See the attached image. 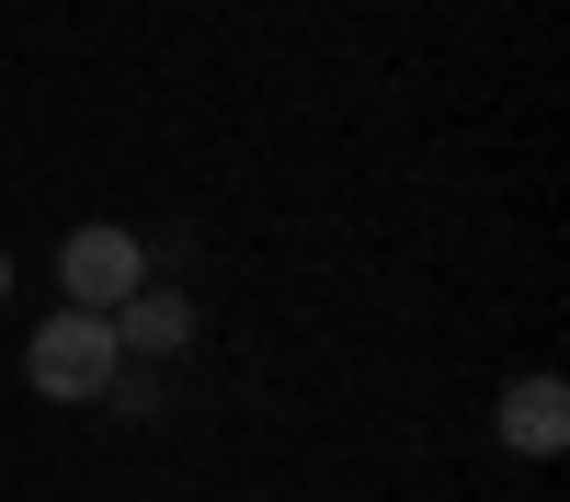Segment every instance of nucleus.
<instances>
[{"label":"nucleus","instance_id":"obj_1","mask_svg":"<svg viewBox=\"0 0 570 502\" xmlns=\"http://www.w3.org/2000/svg\"><path fill=\"white\" fill-rule=\"evenodd\" d=\"M23 377H35V400H115V377H126L115 319L104 308H46V332L23 343Z\"/></svg>","mask_w":570,"mask_h":502},{"label":"nucleus","instance_id":"obj_2","mask_svg":"<svg viewBox=\"0 0 570 502\" xmlns=\"http://www.w3.org/2000/svg\"><path fill=\"white\" fill-rule=\"evenodd\" d=\"M58 286H69V308H126L137 286H149V252H137V228H115V217H91V228H69L58 240Z\"/></svg>","mask_w":570,"mask_h":502},{"label":"nucleus","instance_id":"obj_3","mask_svg":"<svg viewBox=\"0 0 570 502\" xmlns=\"http://www.w3.org/2000/svg\"><path fill=\"white\" fill-rule=\"evenodd\" d=\"M491 434H502V456H559L570 445V388L559 377H513L502 411H491Z\"/></svg>","mask_w":570,"mask_h":502},{"label":"nucleus","instance_id":"obj_4","mask_svg":"<svg viewBox=\"0 0 570 502\" xmlns=\"http://www.w3.org/2000/svg\"><path fill=\"white\" fill-rule=\"evenodd\" d=\"M115 343H126V354H183V343H195V297L149 274V286L115 308Z\"/></svg>","mask_w":570,"mask_h":502},{"label":"nucleus","instance_id":"obj_5","mask_svg":"<svg viewBox=\"0 0 570 502\" xmlns=\"http://www.w3.org/2000/svg\"><path fill=\"white\" fill-rule=\"evenodd\" d=\"M0 308H12V252H0Z\"/></svg>","mask_w":570,"mask_h":502}]
</instances>
